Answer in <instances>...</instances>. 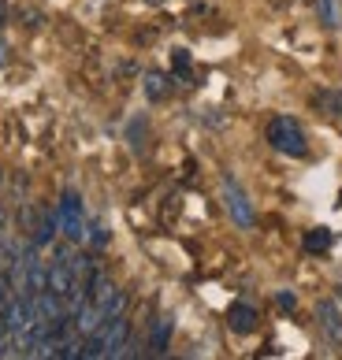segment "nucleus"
<instances>
[{"label": "nucleus", "mask_w": 342, "mask_h": 360, "mask_svg": "<svg viewBox=\"0 0 342 360\" xmlns=\"http://www.w3.org/2000/svg\"><path fill=\"white\" fill-rule=\"evenodd\" d=\"M4 19H8V0H0V26H4Z\"/></svg>", "instance_id": "17"}, {"label": "nucleus", "mask_w": 342, "mask_h": 360, "mask_svg": "<svg viewBox=\"0 0 342 360\" xmlns=\"http://www.w3.org/2000/svg\"><path fill=\"white\" fill-rule=\"evenodd\" d=\"M257 323H260V312L249 301H234L227 309V327L234 330V335H253Z\"/></svg>", "instance_id": "5"}, {"label": "nucleus", "mask_w": 342, "mask_h": 360, "mask_svg": "<svg viewBox=\"0 0 342 360\" xmlns=\"http://www.w3.org/2000/svg\"><path fill=\"white\" fill-rule=\"evenodd\" d=\"M331 249V231L327 226H312L305 234V252H327Z\"/></svg>", "instance_id": "11"}, {"label": "nucleus", "mask_w": 342, "mask_h": 360, "mask_svg": "<svg viewBox=\"0 0 342 360\" xmlns=\"http://www.w3.org/2000/svg\"><path fill=\"white\" fill-rule=\"evenodd\" d=\"M317 108H324V115L342 119V89H324V93H317Z\"/></svg>", "instance_id": "10"}, {"label": "nucleus", "mask_w": 342, "mask_h": 360, "mask_svg": "<svg viewBox=\"0 0 342 360\" xmlns=\"http://www.w3.org/2000/svg\"><path fill=\"white\" fill-rule=\"evenodd\" d=\"M56 231H60L56 212H37V219L30 223V242H34L37 249H45V245H52V238H56Z\"/></svg>", "instance_id": "6"}, {"label": "nucleus", "mask_w": 342, "mask_h": 360, "mask_svg": "<svg viewBox=\"0 0 342 360\" xmlns=\"http://www.w3.org/2000/svg\"><path fill=\"white\" fill-rule=\"evenodd\" d=\"M86 238H89L94 249H101L104 242H108V231H104V223H86Z\"/></svg>", "instance_id": "13"}, {"label": "nucleus", "mask_w": 342, "mask_h": 360, "mask_svg": "<svg viewBox=\"0 0 342 360\" xmlns=\"http://www.w3.org/2000/svg\"><path fill=\"white\" fill-rule=\"evenodd\" d=\"M317 323L324 330L327 345H342V309L335 301H320L317 304Z\"/></svg>", "instance_id": "4"}, {"label": "nucleus", "mask_w": 342, "mask_h": 360, "mask_svg": "<svg viewBox=\"0 0 342 360\" xmlns=\"http://www.w3.org/2000/svg\"><path fill=\"white\" fill-rule=\"evenodd\" d=\"M56 223H60V238L63 242H86V208H82V197L75 190H63L60 193V205H56Z\"/></svg>", "instance_id": "2"}, {"label": "nucleus", "mask_w": 342, "mask_h": 360, "mask_svg": "<svg viewBox=\"0 0 342 360\" xmlns=\"http://www.w3.org/2000/svg\"><path fill=\"white\" fill-rule=\"evenodd\" d=\"M4 223H8V216H4V208H0V234H4Z\"/></svg>", "instance_id": "18"}, {"label": "nucleus", "mask_w": 342, "mask_h": 360, "mask_svg": "<svg viewBox=\"0 0 342 360\" xmlns=\"http://www.w3.org/2000/svg\"><path fill=\"white\" fill-rule=\"evenodd\" d=\"M171 63H175V71L186 75L190 71V52L186 49H175V52H171Z\"/></svg>", "instance_id": "14"}, {"label": "nucleus", "mask_w": 342, "mask_h": 360, "mask_svg": "<svg viewBox=\"0 0 342 360\" xmlns=\"http://www.w3.org/2000/svg\"><path fill=\"white\" fill-rule=\"evenodd\" d=\"M275 301H279V309H286V312H294V304H298V301H294V293H286V290H283Z\"/></svg>", "instance_id": "15"}, {"label": "nucleus", "mask_w": 342, "mask_h": 360, "mask_svg": "<svg viewBox=\"0 0 342 360\" xmlns=\"http://www.w3.org/2000/svg\"><path fill=\"white\" fill-rule=\"evenodd\" d=\"M167 93H171V78L160 75V71H149V75H146V97L156 104V101H164Z\"/></svg>", "instance_id": "8"}, {"label": "nucleus", "mask_w": 342, "mask_h": 360, "mask_svg": "<svg viewBox=\"0 0 342 360\" xmlns=\"http://www.w3.org/2000/svg\"><path fill=\"white\" fill-rule=\"evenodd\" d=\"M167 342H171V319L164 316L149 330V353H167Z\"/></svg>", "instance_id": "7"}, {"label": "nucleus", "mask_w": 342, "mask_h": 360, "mask_svg": "<svg viewBox=\"0 0 342 360\" xmlns=\"http://www.w3.org/2000/svg\"><path fill=\"white\" fill-rule=\"evenodd\" d=\"M127 141H130V149H134V153L146 149V115H134L127 123Z\"/></svg>", "instance_id": "12"}, {"label": "nucleus", "mask_w": 342, "mask_h": 360, "mask_svg": "<svg viewBox=\"0 0 342 360\" xmlns=\"http://www.w3.org/2000/svg\"><path fill=\"white\" fill-rule=\"evenodd\" d=\"M0 186H4V167H0Z\"/></svg>", "instance_id": "19"}, {"label": "nucleus", "mask_w": 342, "mask_h": 360, "mask_svg": "<svg viewBox=\"0 0 342 360\" xmlns=\"http://www.w3.org/2000/svg\"><path fill=\"white\" fill-rule=\"evenodd\" d=\"M265 138L275 153H283V156H309V141H305V130H301V123L294 115H275L268 119V130H265Z\"/></svg>", "instance_id": "1"}, {"label": "nucleus", "mask_w": 342, "mask_h": 360, "mask_svg": "<svg viewBox=\"0 0 342 360\" xmlns=\"http://www.w3.org/2000/svg\"><path fill=\"white\" fill-rule=\"evenodd\" d=\"M223 205H227V212H231V219L239 223V226H253L257 223V216H253V205H249V197H246V190L239 182H234L231 175L223 179Z\"/></svg>", "instance_id": "3"}, {"label": "nucleus", "mask_w": 342, "mask_h": 360, "mask_svg": "<svg viewBox=\"0 0 342 360\" xmlns=\"http://www.w3.org/2000/svg\"><path fill=\"white\" fill-rule=\"evenodd\" d=\"M4 63H8V41L0 37V68H4Z\"/></svg>", "instance_id": "16"}, {"label": "nucleus", "mask_w": 342, "mask_h": 360, "mask_svg": "<svg viewBox=\"0 0 342 360\" xmlns=\"http://www.w3.org/2000/svg\"><path fill=\"white\" fill-rule=\"evenodd\" d=\"M312 8H317V15H320V22L327 26V30H338V26H342L338 0H312Z\"/></svg>", "instance_id": "9"}]
</instances>
